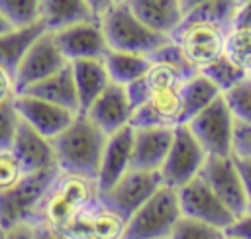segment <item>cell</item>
Here are the masks:
<instances>
[{
    "mask_svg": "<svg viewBox=\"0 0 251 239\" xmlns=\"http://www.w3.org/2000/svg\"><path fill=\"white\" fill-rule=\"evenodd\" d=\"M106 137L108 135L86 114H76L75 120L51 139L59 170L96 180Z\"/></svg>",
    "mask_w": 251,
    "mask_h": 239,
    "instance_id": "6da1fadb",
    "label": "cell"
},
{
    "mask_svg": "<svg viewBox=\"0 0 251 239\" xmlns=\"http://www.w3.org/2000/svg\"><path fill=\"white\" fill-rule=\"evenodd\" d=\"M98 184L94 178L59 172L45 192L33 223H47L63 231L76 215L98 202Z\"/></svg>",
    "mask_w": 251,
    "mask_h": 239,
    "instance_id": "7a4b0ae2",
    "label": "cell"
},
{
    "mask_svg": "<svg viewBox=\"0 0 251 239\" xmlns=\"http://www.w3.org/2000/svg\"><path fill=\"white\" fill-rule=\"evenodd\" d=\"M100 24L110 49L151 55L155 49L171 41V35L159 33L143 24L124 0L114 2L100 16Z\"/></svg>",
    "mask_w": 251,
    "mask_h": 239,
    "instance_id": "3957f363",
    "label": "cell"
},
{
    "mask_svg": "<svg viewBox=\"0 0 251 239\" xmlns=\"http://www.w3.org/2000/svg\"><path fill=\"white\" fill-rule=\"evenodd\" d=\"M59 167H51L45 170L25 172L14 186L0 192V227L6 231L16 225H31L35 221V214L39 204L59 176Z\"/></svg>",
    "mask_w": 251,
    "mask_h": 239,
    "instance_id": "277c9868",
    "label": "cell"
},
{
    "mask_svg": "<svg viewBox=\"0 0 251 239\" xmlns=\"http://www.w3.org/2000/svg\"><path fill=\"white\" fill-rule=\"evenodd\" d=\"M180 215L176 188L161 184L127 217L124 239H169Z\"/></svg>",
    "mask_w": 251,
    "mask_h": 239,
    "instance_id": "5b68a950",
    "label": "cell"
},
{
    "mask_svg": "<svg viewBox=\"0 0 251 239\" xmlns=\"http://www.w3.org/2000/svg\"><path fill=\"white\" fill-rule=\"evenodd\" d=\"M186 125L208 155H231L233 153L235 118L231 116L222 94L212 104H208L202 112H198L192 120H188Z\"/></svg>",
    "mask_w": 251,
    "mask_h": 239,
    "instance_id": "8992f818",
    "label": "cell"
},
{
    "mask_svg": "<svg viewBox=\"0 0 251 239\" xmlns=\"http://www.w3.org/2000/svg\"><path fill=\"white\" fill-rule=\"evenodd\" d=\"M161 184L163 178L159 170L129 167L110 188L98 192V200L127 219Z\"/></svg>",
    "mask_w": 251,
    "mask_h": 239,
    "instance_id": "52a82bcc",
    "label": "cell"
},
{
    "mask_svg": "<svg viewBox=\"0 0 251 239\" xmlns=\"http://www.w3.org/2000/svg\"><path fill=\"white\" fill-rule=\"evenodd\" d=\"M206 157H208V153L198 143V139L192 135L188 125L186 123L175 125L171 149L159 168L163 184H167L171 188L182 186L184 182H188L190 178H194L200 172Z\"/></svg>",
    "mask_w": 251,
    "mask_h": 239,
    "instance_id": "ba28073f",
    "label": "cell"
},
{
    "mask_svg": "<svg viewBox=\"0 0 251 239\" xmlns=\"http://www.w3.org/2000/svg\"><path fill=\"white\" fill-rule=\"evenodd\" d=\"M226 35L227 31L216 24L182 18L178 27L173 31L171 39L182 49L186 59L200 71L204 65L224 55Z\"/></svg>",
    "mask_w": 251,
    "mask_h": 239,
    "instance_id": "9c48e42d",
    "label": "cell"
},
{
    "mask_svg": "<svg viewBox=\"0 0 251 239\" xmlns=\"http://www.w3.org/2000/svg\"><path fill=\"white\" fill-rule=\"evenodd\" d=\"M176 196H178L180 214L186 217H194L222 229H226L235 217L200 174L178 186Z\"/></svg>",
    "mask_w": 251,
    "mask_h": 239,
    "instance_id": "30bf717a",
    "label": "cell"
},
{
    "mask_svg": "<svg viewBox=\"0 0 251 239\" xmlns=\"http://www.w3.org/2000/svg\"><path fill=\"white\" fill-rule=\"evenodd\" d=\"M198 174L208 182V186L235 217L247 212L249 204L245 188L231 155H208Z\"/></svg>",
    "mask_w": 251,
    "mask_h": 239,
    "instance_id": "8fae6325",
    "label": "cell"
},
{
    "mask_svg": "<svg viewBox=\"0 0 251 239\" xmlns=\"http://www.w3.org/2000/svg\"><path fill=\"white\" fill-rule=\"evenodd\" d=\"M69 61L61 53V49L55 43L53 31L45 29L25 51L24 59L20 61L14 80H16V94L31 86L33 82L57 72L61 67H65Z\"/></svg>",
    "mask_w": 251,
    "mask_h": 239,
    "instance_id": "7c38bea8",
    "label": "cell"
},
{
    "mask_svg": "<svg viewBox=\"0 0 251 239\" xmlns=\"http://www.w3.org/2000/svg\"><path fill=\"white\" fill-rule=\"evenodd\" d=\"M53 37L69 63L76 59L104 57L108 49L100 18H90V20H82V22L59 27L53 31Z\"/></svg>",
    "mask_w": 251,
    "mask_h": 239,
    "instance_id": "4fadbf2b",
    "label": "cell"
},
{
    "mask_svg": "<svg viewBox=\"0 0 251 239\" xmlns=\"http://www.w3.org/2000/svg\"><path fill=\"white\" fill-rule=\"evenodd\" d=\"M14 106H16L20 120L27 121L33 129H37L49 139L59 135L78 114L65 106H59V104H53V102H47L43 98L24 94V92L14 96Z\"/></svg>",
    "mask_w": 251,
    "mask_h": 239,
    "instance_id": "5bb4252c",
    "label": "cell"
},
{
    "mask_svg": "<svg viewBox=\"0 0 251 239\" xmlns=\"http://www.w3.org/2000/svg\"><path fill=\"white\" fill-rule=\"evenodd\" d=\"M127 219L100 200L76 215L63 233L69 239H124Z\"/></svg>",
    "mask_w": 251,
    "mask_h": 239,
    "instance_id": "9a60e30c",
    "label": "cell"
},
{
    "mask_svg": "<svg viewBox=\"0 0 251 239\" xmlns=\"http://www.w3.org/2000/svg\"><path fill=\"white\" fill-rule=\"evenodd\" d=\"M12 153L18 157L20 165L24 167L25 172H35V170H45L51 167H57L55 161V149L53 141L33 129L27 121L20 120L14 141H12Z\"/></svg>",
    "mask_w": 251,
    "mask_h": 239,
    "instance_id": "2e32d148",
    "label": "cell"
},
{
    "mask_svg": "<svg viewBox=\"0 0 251 239\" xmlns=\"http://www.w3.org/2000/svg\"><path fill=\"white\" fill-rule=\"evenodd\" d=\"M131 112L133 108L127 100L126 88L122 84L110 82L100 92V96L88 106V110L82 114H86L106 135H110L129 123Z\"/></svg>",
    "mask_w": 251,
    "mask_h": 239,
    "instance_id": "e0dca14e",
    "label": "cell"
},
{
    "mask_svg": "<svg viewBox=\"0 0 251 239\" xmlns=\"http://www.w3.org/2000/svg\"><path fill=\"white\" fill-rule=\"evenodd\" d=\"M131 147H133V127L129 123L106 137V145L102 151L100 168L96 176L98 190L110 188L131 167Z\"/></svg>",
    "mask_w": 251,
    "mask_h": 239,
    "instance_id": "ac0fdd59",
    "label": "cell"
},
{
    "mask_svg": "<svg viewBox=\"0 0 251 239\" xmlns=\"http://www.w3.org/2000/svg\"><path fill=\"white\" fill-rule=\"evenodd\" d=\"M175 127L155 125L133 129V147H131V167L159 170L173 143Z\"/></svg>",
    "mask_w": 251,
    "mask_h": 239,
    "instance_id": "d6986e66",
    "label": "cell"
},
{
    "mask_svg": "<svg viewBox=\"0 0 251 239\" xmlns=\"http://www.w3.org/2000/svg\"><path fill=\"white\" fill-rule=\"evenodd\" d=\"M71 69L78 94V114H82L112 80L102 57L71 61Z\"/></svg>",
    "mask_w": 251,
    "mask_h": 239,
    "instance_id": "ffe728a7",
    "label": "cell"
},
{
    "mask_svg": "<svg viewBox=\"0 0 251 239\" xmlns=\"http://www.w3.org/2000/svg\"><path fill=\"white\" fill-rule=\"evenodd\" d=\"M131 12L151 29L173 35L184 18L182 0H124Z\"/></svg>",
    "mask_w": 251,
    "mask_h": 239,
    "instance_id": "44dd1931",
    "label": "cell"
},
{
    "mask_svg": "<svg viewBox=\"0 0 251 239\" xmlns=\"http://www.w3.org/2000/svg\"><path fill=\"white\" fill-rule=\"evenodd\" d=\"M22 92L37 96V98H43V100L59 104V106H65V108H69L73 112H78V94H76V84H75L71 63L61 67L57 72L33 82L31 86H27Z\"/></svg>",
    "mask_w": 251,
    "mask_h": 239,
    "instance_id": "7402d4cb",
    "label": "cell"
},
{
    "mask_svg": "<svg viewBox=\"0 0 251 239\" xmlns=\"http://www.w3.org/2000/svg\"><path fill=\"white\" fill-rule=\"evenodd\" d=\"M47 27L39 20V22L29 24V25L12 27L8 31H2L0 33V67H4L6 71H10L12 74H16V69H18L20 61L24 59L25 51L29 49V45Z\"/></svg>",
    "mask_w": 251,
    "mask_h": 239,
    "instance_id": "603a6c76",
    "label": "cell"
},
{
    "mask_svg": "<svg viewBox=\"0 0 251 239\" xmlns=\"http://www.w3.org/2000/svg\"><path fill=\"white\" fill-rule=\"evenodd\" d=\"M90 18H98V16H94L86 0H41L39 20L49 31Z\"/></svg>",
    "mask_w": 251,
    "mask_h": 239,
    "instance_id": "cb8c5ba5",
    "label": "cell"
},
{
    "mask_svg": "<svg viewBox=\"0 0 251 239\" xmlns=\"http://www.w3.org/2000/svg\"><path fill=\"white\" fill-rule=\"evenodd\" d=\"M220 94L222 92L218 90V86L200 71L188 80H184L180 84V100H182L180 123H186L188 120H192L198 112H202L208 104H212Z\"/></svg>",
    "mask_w": 251,
    "mask_h": 239,
    "instance_id": "d4e9b609",
    "label": "cell"
},
{
    "mask_svg": "<svg viewBox=\"0 0 251 239\" xmlns=\"http://www.w3.org/2000/svg\"><path fill=\"white\" fill-rule=\"evenodd\" d=\"M104 65L108 69L110 80L116 84L126 86L127 82L143 76L151 65L147 55L129 53V51H118V49H106L104 53Z\"/></svg>",
    "mask_w": 251,
    "mask_h": 239,
    "instance_id": "484cf974",
    "label": "cell"
},
{
    "mask_svg": "<svg viewBox=\"0 0 251 239\" xmlns=\"http://www.w3.org/2000/svg\"><path fill=\"white\" fill-rule=\"evenodd\" d=\"M237 8H239L237 0H204V2L196 4L194 8H190L184 14V18L210 22V24H216V25L224 27L226 31H229L233 27V18H235Z\"/></svg>",
    "mask_w": 251,
    "mask_h": 239,
    "instance_id": "4316f807",
    "label": "cell"
},
{
    "mask_svg": "<svg viewBox=\"0 0 251 239\" xmlns=\"http://www.w3.org/2000/svg\"><path fill=\"white\" fill-rule=\"evenodd\" d=\"M155 120L159 125H178L180 123V112H182V100H180V86L178 88H167L157 90L147 100Z\"/></svg>",
    "mask_w": 251,
    "mask_h": 239,
    "instance_id": "83f0119b",
    "label": "cell"
},
{
    "mask_svg": "<svg viewBox=\"0 0 251 239\" xmlns=\"http://www.w3.org/2000/svg\"><path fill=\"white\" fill-rule=\"evenodd\" d=\"M200 72H202L204 76H208V78L218 86L220 92L229 90L231 86H235L237 82H241L245 76H249L241 67H237V65H235L231 59H227L226 55H220V57L214 59L212 63L204 65V67L200 69Z\"/></svg>",
    "mask_w": 251,
    "mask_h": 239,
    "instance_id": "f1b7e54d",
    "label": "cell"
},
{
    "mask_svg": "<svg viewBox=\"0 0 251 239\" xmlns=\"http://www.w3.org/2000/svg\"><path fill=\"white\" fill-rule=\"evenodd\" d=\"M224 55L251 74V29L231 27L226 35Z\"/></svg>",
    "mask_w": 251,
    "mask_h": 239,
    "instance_id": "f546056e",
    "label": "cell"
},
{
    "mask_svg": "<svg viewBox=\"0 0 251 239\" xmlns=\"http://www.w3.org/2000/svg\"><path fill=\"white\" fill-rule=\"evenodd\" d=\"M231 116L237 121L251 123V74L245 76L241 82L231 86L229 90L222 92Z\"/></svg>",
    "mask_w": 251,
    "mask_h": 239,
    "instance_id": "4dcf8cb0",
    "label": "cell"
},
{
    "mask_svg": "<svg viewBox=\"0 0 251 239\" xmlns=\"http://www.w3.org/2000/svg\"><path fill=\"white\" fill-rule=\"evenodd\" d=\"M169 239H226V233L222 227L210 225L206 221L180 215L176 225L173 227Z\"/></svg>",
    "mask_w": 251,
    "mask_h": 239,
    "instance_id": "1f68e13d",
    "label": "cell"
},
{
    "mask_svg": "<svg viewBox=\"0 0 251 239\" xmlns=\"http://www.w3.org/2000/svg\"><path fill=\"white\" fill-rule=\"evenodd\" d=\"M41 0H0V12L14 25H29L39 22Z\"/></svg>",
    "mask_w": 251,
    "mask_h": 239,
    "instance_id": "d6a6232c",
    "label": "cell"
},
{
    "mask_svg": "<svg viewBox=\"0 0 251 239\" xmlns=\"http://www.w3.org/2000/svg\"><path fill=\"white\" fill-rule=\"evenodd\" d=\"M149 61H155V63H165V65H171L173 69H176L186 80L190 76H194L198 72V69L186 59V55L182 53V49L171 39L167 41L165 45H161L159 49H155L151 55H147Z\"/></svg>",
    "mask_w": 251,
    "mask_h": 239,
    "instance_id": "836d02e7",
    "label": "cell"
},
{
    "mask_svg": "<svg viewBox=\"0 0 251 239\" xmlns=\"http://www.w3.org/2000/svg\"><path fill=\"white\" fill-rule=\"evenodd\" d=\"M143 76H145V82H147L151 94L157 92V90L178 88V86L186 80V78H184L176 69H173L171 65L155 63V61H151V65H149V69H147V72H145Z\"/></svg>",
    "mask_w": 251,
    "mask_h": 239,
    "instance_id": "e575fe53",
    "label": "cell"
},
{
    "mask_svg": "<svg viewBox=\"0 0 251 239\" xmlns=\"http://www.w3.org/2000/svg\"><path fill=\"white\" fill-rule=\"evenodd\" d=\"M18 123H20V116L16 112L14 98L8 102H2L0 104V151L12 147Z\"/></svg>",
    "mask_w": 251,
    "mask_h": 239,
    "instance_id": "d590c367",
    "label": "cell"
},
{
    "mask_svg": "<svg viewBox=\"0 0 251 239\" xmlns=\"http://www.w3.org/2000/svg\"><path fill=\"white\" fill-rule=\"evenodd\" d=\"M24 174L25 170L20 165L18 157L12 153V149H2L0 151V192L14 186Z\"/></svg>",
    "mask_w": 251,
    "mask_h": 239,
    "instance_id": "8d00e7d4",
    "label": "cell"
},
{
    "mask_svg": "<svg viewBox=\"0 0 251 239\" xmlns=\"http://www.w3.org/2000/svg\"><path fill=\"white\" fill-rule=\"evenodd\" d=\"M233 153L251 157V123L235 120V125H233Z\"/></svg>",
    "mask_w": 251,
    "mask_h": 239,
    "instance_id": "74e56055",
    "label": "cell"
},
{
    "mask_svg": "<svg viewBox=\"0 0 251 239\" xmlns=\"http://www.w3.org/2000/svg\"><path fill=\"white\" fill-rule=\"evenodd\" d=\"M124 88H126V94H127V100H129L131 108L141 106V104L147 102L149 96H151V90H149V86H147V82H145V76H139V78L127 82Z\"/></svg>",
    "mask_w": 251,
    "mask_h": 239,
    "instance_id": "f35d334b",
    "label": "cell"
},
{
    "mask_svg": "<svg viewBox=\"0 0 251 239\" xmlns=\"http://www.w3.org/2000/svg\"><path fill=\"white\" fill-rule=\"evenodd\" d=\"M224 233L239 239H251V210L233 217V221L224 229Z\"/></svg>",
    "mask_w": 251,
    "mask_h": 239,
    "instance_id": "ab89813d",
    "label": "cell"
},
{
    "mask_svg": "<svg viewBox=\"0 0 251 239\" xmlns=\"http://www.w3.org/2000/svg\"><path fill=\"white\" fill-rule=\"evenodd\" d=\"M233 157V163L239 170V176H241V182H243V188H245V196H247V204L251 210V157H245V155H235L231 153Z\"/></svg>",
    "mask_w": 251,
    "mask_h": 239,
    "instance_id": "60d3db41",
    "label": "cell"
},
{
    "mask_svg": "<svg viewBox=\"0 0 251 239\" xmlns=\"http://www.w3.org/2000/svg\"><path fill=\"white\" fill-rule=\"evenodd\" d=\"M16 96V80L14 74L10 71H6L4 67H0V104L8 102Z\"/></svg>",
    "mask_w": 251,
    "mask_h": 239,
    "instance_id": "b9f144b4",
    "label": "cell"
},
{
    "mask_svg": "<svg viewBox=\"0 0 251 239\" xmlns=\"http://www.w3.org/2000/svg\"><path fill=\"white\" fill-rule=\"evenodd\" d=\"M31 239H69V237L47 223H31Z\"/></svg>",
    "mask_w": 251,
    "mask_h": 239,
    "instance_id": "7bdbcfd3",
    "label": "cell"
},
{
    "mask_svg": "<svg viewBox=\"0 0 251 239\" xmlns=\"http://www.w3.org/2000/svg\"><path fill=\"white\" fill-rule=\"evenodd\" d=\"M233 27L251 29V2H245L237 8L235 18H233Z\"/></svg>",
    "mask_w": 251,
    "mask_h": 239,
    "instance_id": "ee69618b",
    "label": "cell"
},
{
    "mask_svg": "<svg viewBox=\"0 0 251 239\" xmlns=\"http://www.w3.org/2000/svg\"><path fill=\"white\" fill-rule=\"evenodd\" d=\"M4 239H31V225H16L4 231Z\"/></svg>",
    "mask_w": 251,
    "mask_h": 239,
    "instance_id": "f6af8a7d",
    "label": "cell"
},
{
    "mask_svg": "<svg viewBox=\"0 0 251 239\" xmlns=\"http://www.w3.org/2000/svg\"><path fill=\"white\" fill-rule=\"evenodd\" d=\"M86 2H88V6L92 8L94 16H98V18H100V16H102V14H104V12H106L114 2H118V0H86Z\"/></svg>",
    "mask_w": 251,
    "mask_h": 239,
    "instance_id": "bcb514c9",
    "label": "cell"
},
{
    "mask_svg": "<svg viewBox=\"0 0 251 239\" xmlns=\"http://www.w3.org/2000/svg\"><path fill=\"white\" fill-rule=\"evenodd\" d=\"M12 27H14V25H12V24L4 18V14L0 12V33H2V31H8V29H12Z\"/></svg>",
    "mask_w": 251,
    "mask_h": 239,
    "instance_id": "7dc6e473",
    "label": "cell"
},
{
    "mask_svg": "<svg viewBox=\"0 0 251 239\" xmlns=\"http://www.w3.org/2000/svg\"><path fill=\"white\" fill-rule=\"evenodd\" d=\"M200 2H204V0H182V6H184V14H186L190 8H194L196 4H200Z\"/></svg>",
    "mask_w": 251,
    "mask_h": 239,
    "instance_id": "c3c4849f",
    "label": "cell"
},
{
    "mask_svg": "<svg viewBox=\"0 0 251 239\" xmlns=\"http://www.w3.org/2000/svg\"><path fill=\"white\" fill-rule=\"evenodd\" d=\"M245 2H251V0H237V4L241 6V4H245Z\"/></svg>",
    "mask_w": 251,
    "mask_h": 239,
    "instance_id": "681fc988",
    "label": "cell"
},
{
    "mask_svg": "<svg viewBox=\"0 0 251 239\" xmlns=\"http://www.w3.org/2000/svg\"><path fill=\"white\" fill-rule=\"evenodd\" d=\"M0 239H4V229L0 227Z\"/></svg>",
    "mask_w": 251,
    "mask_h": 239,
    "instance_id": "f907efd6",
    "label": "cell"
},
{
    "mask_svg": "<svg viewBox=\"0 0 251 239\" xmlns=\"http://www.w3.org/2000/svg\"><path fill=\"white\" fill-rule=\"evenodd\" d=\"M226 239H239V237H231V235H226Z\"/></svg>",
    "mask_w": 251,
    "mask_h": 239,
    "instance_id": "816d5d0a",
    "label": "cell"
}]
</instances>
